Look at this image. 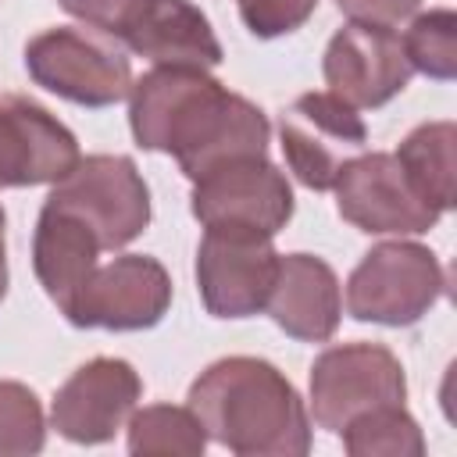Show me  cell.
Masks as SVG:
<instances>
[{
    "instance_id": "obj_5",
    "label": "cell",
    "mask_w": 457,
    "mask_h": 457,
    "mask_svg": "<svg viewBox=\"0 0 457 457\" xmlns=\"http://www.w3.org/2000/svg\"><path fill=\"white\" fill-rule=\"evenodd\" d=\"M46 204L89 225L100 250H121L150 225V189L125 154L79 157L75 168L54 182Z\"/></svg>"
},
{
    "instance_id": "obj_7",
    "label": "cell",
    "mask_w": 457,
    "mask_h": 457,
    "mask_svg": "<svg viewBox=\"0 0 457 457\" xmlns=\"http://www.w3.org/2000/svg\"><path fill=\"white\" fill-rule=\"evenodd\" d=\"M278 139L289 171L300 186L325 193L336 186L339 171L364 154L368 125L357 107L332 93H303L278 114Z\"/></svg>"
},
{
    "instance_id": "obj_16",
    "label": "cell",
    "mask_w": 457,
    "mask_h": 457,
    "mask_svg": "<svg viewBox=\"0 0 457 457\" xmlns=\"http://www.w3.org/2000/svg\"><path fill=\"white\" fill-rule=\"evenodd\" d=\"M96 257L100 239L93 236V228L82 225L75 214L43 204L32 236V268L43 293L61 307V314H68V307L96 271Z\"/></svg>"
},
{
    "instance_id": "obj_3",
    "label": "cell",
    "mask_w": 457,
    "mask_h": 457,
    "mask_svg": "<svg viewBox=\"0 0 457 457\" xmlns=\"http://www.w3.org/2000/svg\"><path fill=\"white\" fill-rule=\"evenodd\" d=\"M446 275L439 257L411 239L371 246L346 278V311L353 321L403 328L421 321L443 296Z\"/></svg>"
},
{
    "instance_id": "obj_6",
    "label": "cell",
    "mask_w": 457,
    "mask_h": 457,
    "mask_svg": "<svg viewBox=\"0 0 457 457\" xmlns=\"http://www.w3.org/2000/svg\"><path fill=\"white\" fill-rule=\"evenodd\" d=\"M407 378L400 357L382 343L328 346L311 364V414L325 432H343L364 411L403 403Z\"/></svg>"
},
{
    "instance_id": "obj_14",
    "label": "cell",
    "mask_w": 457,
    "mask_h": 457,
    "mask_svg": "<svg viewBox=\"0 0 457 457\" xmlns=\"http://www.w3.org/2000/svg\"><path fill=\"white\" fill-rule=\"evenodd\" d=\"M79 161V143L64 121L29 96H0V189L64 179Z\"/></svg>"
},
{
    "instance_id": "obj_20",
    "label": "cell",
    "mask_w": 457,
    "mask_h": 457,
    "mask_svg": "<svg viewBox=\"0 0 457 457\" xmlns=\"http://www.w3.org/2000/svg\"><path fill=\"white\" fill-rule=\"evenodd\" d=\"M339 436L350 457H421L425 453V436L418 421L403 411V403L364 411Z\"/></svg>"
},
{
    "instance_id": "obj_19",
    "label": "cell",
    "mask_w": 457,
    "mask_h": 457,
    "mask_svg": "<svg viewBox=\"0 0 457 457\" xmlns=\"http://www.w3.org/2000/svg\"><path fill=\"white\" fill-rule=\"evenodd\" d=\"M207 432L189 407L150 403L129 418V453L136 457H200Z\"/></svg>"
},
{
    "instance_id": "obj_2",
    "label": "cell",
    "mask_w": 457,
    "mask_h": 457,
    "mask_svg": "<svg viewBox=\"0 0 457 457\" xmlns=\"http://www.w3.org/2000/svg\"><path fill=\"white\" fill-rule=\"evenodd\" d=\"M207 439L239 457H303L311 418L296 386L264 357H221L189 386Z\"/></svg>"
},
{
    "instance_id": "obj_24",
    "label": "cell",
    "mask_w": 457,
    "mask_h": 457,
    "mask_svg": "<svg viewBox=\"0 0 457 457\" xmlns=\"http://www.w3.org/2000/svg\"><path fill=\"white\" fill-rule=\"evenodd\" d=\"M57 4H61V11H68L82 25H89V29L121 43L154 0H57Z\"/></svg>"
},
{
    "instance_id": "obj_18",
    "label": "cell",
    "mask_w": 457,
    "mask_h": 457,
    "mask_svg": "<svg viewBox=\"0 0 457 457\" xmlns=\"http://www.w3.org/2000/svg\"><path fill=\"white\" fill-rule=\"evenodd\" d=\"M453 121H425L393 154L414 189L443 214L453 207Z\"/></svg>"
},
{
    "instance_id": "obj_22",
    "label": "cell",
    "mask_w": 457,
    "mask_h": 457,
    "mask_svg": "<svg viewBox=\"0 0 457 457\" xmlns=\"http://www.w3.org/2000/svg\"><path fill=\"white\" fill-rule=\"evenodd\" d=\"M46 443L39 396L25 382L0 378V457H29Z\"/></svg>"
},
{
    "instance_id": "obj_8",
    "label": "cell",
    "mask_w": 457,
    "mask_h": 457,
    "mask_svg": "<svg viewBox=\"0 0 457 457\" xmlns=\"http://www.w3.org/2000/svg\"><path fill=\"white\" fill-rule=\"evenodd\" d=\"M189 211L204 228L275 236L293 218V189L268 157H243L196 179Z\"/></svg>"
},
{
    "instance_id": "obj_26",
    "label": "cell",
    "mask_w": 457,
    "mask_h": 457,
    "mask_svg": "<svg viewBox=\"0 0 457 457\" xmlns=\"http://www.w3.org/2000/svg\"><path fill=\"white\" fill-rule=\"evenodd\" d=\"M7 293V246H4V207H0V300Z\"/></svg>"
},
{
    "instance_id": "obj_9",
    "label": "cell",
    "mask_w": 457,
    "mask_h": 457,
    "mask_svg": "<svg viewBox=\"0 0 457 457\" xmlns=\"http://www.w3.org/2000/svg\"><path fill=\"white\" fill-rule=\"evenodd\" d=\"M278 253L271 236L246 228H207L196 246V289L211 318H250L264 311Z\"/></svg>"
},
{
    "instance_id": "obj_21",
    "label": "cell",
    "mask_w": 457,
    "mask_h": 457,
    "mask_svg": "<svg viewBox=\"0 0 457 457\" xmlns=\"http://www.w3.org/2000/svg\"><path fill=\"white\" fill-rule=\"evenodd\" d=\"M403 50L414 71L450 82L457 75V14L450 7L418 14L403 36Z\"/></svg>"
},
{
    "instance_id": "obj_11",
    "label": "cell",
    "mask_w": 457,
    "mask_h": 457,
    "mask_svg": "<svg viewBox=\"0 0 457 457\" xmlns=\"http://www.w3.org/2000/svg\"><path fill=\"white\" fill-rule=\"evenodd\" d=\"M171 307V275L150 253H121L111 264H96L68 321L75 328H107V332H143L154 328Z\"/></svg>"
},
{
    "instance_id": "obj_1",
    "label": "cell",
    "mask_w": 457,
    "mask_h": 457,
    "mask_svg": "<svg viewBox=\"0 0 457 457\" xmlns=\"http://www.w3.org/2000/svg\"><path fill=\"white\" fill-rule=\"evenodd\" d=\"M129 125L143 150L171 154L189 182L207 171L268 157L271 125L257 104L228 93L204 68L154 64L129 89Z\"/></svg>"
},
{
    "instance_id": "obj_10",
    "label": "cell",
    "mask_w": 457,
    "mask_h": 457,
    "mask_svg": "<svg viewBox=\"0 0 457 457\" xmlns=\"http://www.w3.org/2000/svg\"><path fill=\"white\" fill-rule=\"evenodd\" d=\"M332 189L343 221L368 236H418L443 214L414 189L393 154H357Z\"/></svg>"
},
{
    "instance_id": "obj_15",
    "label": "cell",
    "mask_w": 457,
    "mask_h": 457,
    "mask_svg": "<svg viewBox=\"0 0 457 457\" xmlns=\"http://www.w3.org/2000/svg\"><path fill=\"white\" fill-rule=\"evenodd\" d=\"M264 311L286 336L300 343H325L336 336L343 314L339 278L314 253H286L278 257Z\"/></svg>"
},
{
    "instance_id": "obj_25",
    "label": "cell",
    "mask_w": 457,
    "mask_h": 457,
    "mask_svg": "<svg viewBox=\"0 0 457 457\" xmlns=\"http://www.w3.org/2000/svg\"><path fill=\"white\" fill-rule=\"evenodd\" d=\"M336 7H339L350 21L396 29L400 21L414 18V11L421 7V0H336Z\"/></svg>"
},
{
    "instance_id": "obj_23",
    "label": "cell",
    "mask_w": 457,
    "mask_h": 457,
    "mask_svg": "<svg viewBox=\"0 0 457 457\" xmlns=\"http://www.w3.org/2000/svg\"><path fill=\"white\" fill-rule=\"evenodd\" d=\"M243 25L257 39H275L296 32L318 7V0H236Z\"/></svg>"
},
{
    "instance_id": "obj_17",
    "label": "cell",
    "mask_w": 457,
    "mask_h": 457,
    "mask_svg": "<svg viewBox=\"0 0 457 457\" xmlns=\"http://www.w3.org/2000/svg\"><path fill=\"white\" fill-rule=\"evenodd\" d=\"M132 54L168 68H218L221 43L200 7L189 0H154L136 29L121 39Z\"/></svg>"
},
{
    "instance_id": "obj_4",
    "label": "cell",
    "mask_w": 457,
    "mask_h": 457,
    "mask_svg": "<svg viewBox=\"0 0 457 457\" xmlns=\"http://www.w3.org/2000/svg\"><path fill=\"white\" fill-rule=\"evenodd\" d=\"M29 79L79 107H111L132 89V64L118 39L96 29L54 25L25 43Z\"/></svg>"
},
{
    "instance_id": "obj_13",
    "label": "cell",
    "mask_w": 457,
    "mask_h": 457,
    "mask_svg": "<svg viewBox=\"0 0 457 457\" xmlns=\"http://www.w3.org/2000/svg\"><path fill=\"white\" fill-rule=\"evenodd\" d=\"M321 75L350 107H382L411 82L414 68L407 61L403 39L393 29L346 21L325 46Z\"/></svg>"
},
{
    "instance_id": "obj_12",
    "label": "cell",
    "mask_w": 457,
    "mask_h": 457,
    "mask_svg": "<svg viewBox=\"0 0 457 457\" xmlns=\"http://www.w3.org/2000/svg\"><path fill=\"white\" fill-rule=\"evenodd\" d=\"M143 396V382L136 368L121 357H93L71 371V378L57 389L50 407V425L82 446H96L114 439L136 411Z\"/></svg>"
}]
</instances>
